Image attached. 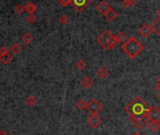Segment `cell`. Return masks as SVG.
I'll return each instance as SVG.
<instances>
[{"label": "cell", "mask_w": 160, "mask_h": 135, "mask_svg": "<svg viewBox=\"0 0 160 135\" xmlns=\"http://www.w3.org/2000/svg\"><path fill=\"white\" fill-rule=\"evenodd\" d=\"M150 109H151V106L149 105L140 96H137L126 105L124 110L129 116H141L147 115Z\"/></svg>", "instance_id": "cell-1"}, {"label": "cell", "mask_w": 160, "mask_h": 135, "mask_svg": "<svg viewBox=\"0 0 160 135\" xmlns=\"http://www.w3.org/2000/svg\"><path fill=\"white\" fill-rule=\"evenodd\" d=\"M122 50L130 58H135L143 50V45L135 37L128 38L122 45Z\"/></svg>", "instance_id": "cell-2"}, {"label": "cell", "mask_w": 160, "mask_h": 135, "mask_svg": "<svg viewBox=\"0 0 160 135\" xmlns=\"http://www.w3.org/2000/svg\"><path fill=\"white\" fill-rule=\"evenodd\" d=\"M129 121L133 124V125L137 129V130H141L144 128L148 122L150 121L148 116H129Z\"/></svg>", "instance_id": "cell-3"}, {"label": "cell", "mask_w": 160, "mask_h": 135, "mask_svg": "<svg viewBox=\"0 0 160 135\" xmlns=\"http://www.w3.org/2000/svg\"><path fill=\"white\" fill-rule=\"evenodd\" d=\"M111 36H112V33L109 30H105L101 34V35L97 38V42L101 45L104 49L109 50V48H108V40H109Z\"/></svg>", "instance_id": "cell-4"}, {"label": "cell", "mask_w": 160, "mask_h": 135, "mask_svg": "<svg viewBox=\"0 0 160 135\" xmlns=\"http://www.w3.org/2000/svg\"><path fill=\"white\" fill-rule=\"evenodd\" d=\"M102 108H103V105L99 102V101L95 99H92L91 100L89 101L87 110L91 112V115H97L98 112L102 110Z\"/></svg>", "instance_id": "cell-5"}, {"label": "cell", "mask_w": 160, "mask_h": 135, "mask_svg": "<svg viewBox=\"0 0 160 135\" xmlns=\"http://www.w3.org/2000/svg\"><path fill=\"white\" fill-rule=\"evenodd\" d=\"M91 1L92 0H72V6L78 12H82L91 3Z\"/></svg>", "instance_id": "cell-6"}, {"label": "cell", "mask_w": 160, "mask_h": 135, "mask_svg": "<svg viewBox=\"0 0 160 135\" xmlns=\"http://www.w3.org/2000/svg\"><path fill=\"white\" fill-rule=\"evenodd\" d=\"M87 121H88L89 125L91 128H93V129H97L101 125V124H102V122H103L102 118L98 115H91L88 117Z\"/></svg>", "instance_id": "cell-7"}, {"label": "cell", "mask_w": 160, "mask_h": 135, "mask_svg": "<svg viewBox=\"0 0 160 135\" xmlns=\"http://www.w3.org/2000/svg\"><path fill=\"white\" fill-rule=\"evenodd\" d=\"M147 116H148V117H149V119H150V120L160 122V109L157 108L156 106L151 107L150 111L148 112Z\"/></svg>", "instance_id": "cell-8"}, {"label": "cell", "mask_w": 160, "mask_h": 135, "mask_svg": "<svg viewBox=\"0 0 160 135\" xmlns=\"http://www.w3.org/2000/svg\"><path fill=\"white\" fill-rule=\"evenodd\" d=\"M97 11L99 13H101L102 15H105L106 13L108 12V10L111 9V6L106 2L105 1V0H103V1H101L98 5H97Z\"/></svg>", "instance_id": "cell-9"}, {"label": "cell", "mask_w": 160, "mask_h": 135, "mask_svg": "<svg viewBox=\"0 0 160 135\" xmlns=\"http://www.w3.org/2000/svg\"><path fill=\"white\" fill-rule=\"evenodd\" d=\"M152 32H153L152 27L147 25H143L140 29H138V33H140L143 38H148L152 34Z\"/></svg>", "instance_id": "cell-10"}, {"label": "cell", "mask_w": 160, "mask_h": 135, "mask_svg": "<svg viewBox=\"0 0 160 135\" xmlns=\"http://www.w3.org/2000/svg\"><path fill=\"white\" fill-rule=\"evenodd\" d=\"M152 30L156 34L157 36L160 37V18L155 19L153 22H152Z\"/></svg>", "instance_id": "cell-11"}, {"label": "cell", "mask_w": 160, "mask_h": 135, "mask_svg": "<svg viewBox=\"0 0 160 135\" xmlns=\"http://www.w3.org/2000/svg\"><path fill=\"white\" fill-rule=\"evenodd\" d=\"M96 75H97V77L100 79H105L108 75V71H106L105 67H100L99 69L96 71Z\"/></svg>", "instance_id": "cell-12"}, {"label": "cell", "mask_w": 160, "mask_h": 135, "mask_svg": "<svg viewBox=\"0 0 160 135\" xmlns=\"http://www.w3.org/2000/svg\"><path fill=\"white\" fill-rule=\"evenodd\" d=\"M147 127L149 129V130H151L152 132H155L160 127H159V122H156V121H153V120H150L147 124Z\"/></svg>", "instance_id": "cell-13"}, {"label": "cell", "mask_w": 160, "mask_h": 135, "mask_svg": "<svg viewBox=\"0 0 160 135\" xmlns=\"http://www.w3.org/2000/svg\"><path fill=\"white\" fill-rule=\"evenodd\" d=\"M12 54L10 53H8L4 55H0V61H1L4 65H8L12 62Z\"/></svg>", "instance_id": "cell-14"}, {"label": "cell", "mask_w": 160, "mask_h": 135, "mask_svg": "<svg viewBox=\"0 0 160 135\" xmlns=\"http://www.w3.org/2000/svg\"><path fill=\"white\" fill-rule=\"evenodd\" d=\"M105 17L106 18V20H108V21H109V22H113L117 17H118V13H117L116 11L111 8V9L108 10V12L105 15Z\"/></svg>", "instance_id": "cell-15"}, {"label": "cell", "mask_w": 160, "mask_h": 135, "mask_svg": "<svg viewBox=\"0 0 160 135\" xmlns=\"http://www.w3.org/2000/svg\"><path fill=\"white\" fill-rule=\"evenodd\" d=\"M36 9H37L36 5L32 2H27L25 5V10L27 11V12H28L29 14H33V12H35Z\"/></svg>", "instance_id": "cell-16"}, {"label": "cell", "mask_w": 160, "mask_h": 135, "mask_svg": "<svg viewBox=\"0 0 160 135\" xmlns=\"http://www.w3.org/2000/svg\"><path fill=\"white\" fill-rule=\"evenodd\" d=\"M10 52H12V54H20L21 53V51H22V46L18 43V42H15V43H13L12 46H10Z\"/></svg>", "instance_id": "cell-17"}, {"label": "cell", "mask_w": 160, "mask_h": 135, "mask_svg": "<svg viewBox=\"0 0 160 135\" xmlns=\"http://www.w3.org/2000/svg\"><path fill=\"white\" fill-rule=\"evenodd\" d=\"M81 85L85 88H90L92 85V80L90 77H84L81 80Z\"/></svg>", "instance_id": "cell-18"}, {"label": "cell", "mask_w": 160, "mask_h": 135, "mask_svg": "<svg viewBox=\"0 0 160 135\" xmlns=\"http://www.w3.org/2000/svg\"><path fill=\"white\" fill-rule=\"evenodd\" d=\"M33 40H34V38H33V36H32L30 33H26V34H24V36L22 37L23 42L25 44H27V45L33 41Z\"/></svg>", "instance_id": "cell-19"}, {"label": "cell", "mask_w": 160, "mask_h": 135, "mask_svg": "<svg viewBox=\"0 0 160 135\" xmlns=\"http://www.w3.org/2000/svg\"><path fill=\"white\" fill-rule=\"evenodd\" d=\"M76 105V108L79 111H84V110H86L87 107H88V103L84 99H79Z\"/></svg>", "instance_id": "cell-20"}, {"label": "cell", "mask_w": 160, "mask_h": 135, "mask_svg": "<svg viewBox=\"0 0 160 135\" xmlns=\"http://www.w3.org/2000/svg\"><path fill=\"white\" fill-rule=\"evenodd\" d=\"M37 99L34 97V96H30V97H28L27 99H26V103H27V105H28L29 107H33V106H35L36 104H37Z\"/></svg>", "instance_id": "cell-21"}, {"label": "cell", "mask_w": 160, "mask_h": 135, "mask_svg": "<svg viewBox=\"0 0 160 135\" xmlns=\"http://www.w3.org/2000/svg\"><path fill=\"white\" fill-rule=\"evenodd\" d=\"M117 44H118V40H117L115 35H113V34H112V36L110 37V39L108 40V48L109 49H113Z\"/></svg>", "instance_id": "cell-22"}, {"label": "cell", "mask_w": 160, "mask_h": 135, "mask_svg": "<svg viewBox=\"0 0 160 135\" xmlns=\"http://www.w3.org/2000/svg\"><path fill=\"white\" fill-rule=\"evenodd\" d=\"M115 37H116L117 40H118V42H122V41H123V40H126V35H125L123 32H122V31L117 33L116 35H115Z\"/></svg>", "instance_id": "cell-23"}, {"label": "cell", "mask_w": 160, "mask_h": 135, "mask_svg": "<svg viewBox=\"0 0 160 135\" xmlns=\"http://www.w3.org/2000/svg\"><path fill=\"white\" fill-rule=\"evenodd\" d=\"M76 68H77V69H78L79 71H82V70H84L85 68L87 67V63L85 62L83 59H79V60L76 62Z\"/></svg>", "instance_id": "cell-24"}, {"label": "cell", "mask_w": 160, "mask_h": 135, "mask_svg": "<svg viewBox=\"0 0 160 135\" xmlns=\"http://www.w3.org/2000/svg\"><path fill=\"white\" fill-rule=\"evenodd\" d=\"M14 11L17 13V14H21L23 13L25 11V6L21 5V4H17L15 7H14Z\"/></svg>", "instance_id": "cell-25"}, {"label": "cell", "mask_w": 160, "mask_h": 135, "mask_svg": "<svg viewBox=\"0 0 160 135\" xmlns=\"http://www.w3.org/2000/svg\"><path fill=\"white\" fill-rule=\"evenodd\" d=\"M59 22L61 25H66L67 22H69V18H68V16L66 15V14H61L60 16H59Z\"/></svg>", "instance_id": "cell-26"}, {"label": "cell", "mask_w": 160, "mask_h": 135, "mask_svg": "<svg viewBox=\"0 0 160 135\" xmlns=\"http://www.w3.org/2000/svg\"><path fill=\"white\" fill-rule=\"evenodd\" d=\"M27 22H29L30 25H32V24H34V22H36L37 18L34 14H29L27 18Z\"/></svg>", "instance_id": "cell-27"}, {"label": "cell", "mask_w": 160, "mask_h": 135, "mask_svg": "<svg viewBox=\"0 0 160 135\" xmlns=\"http://www.w3.org/2000/svg\"><path fill=\"white\" fill-rule=\"evenodd\" d=\"M58 2L62 7H67V6L72 5V0H58Z\"/></svg>", "instance_id": "cell-28"}, {"label": "cell", "mask_w": 160, "mask_h": 135, "mask_svg": "<svg viewBox=\"0 0 160 135\" xmlns=\"http://www.w3.org/2000/svg\"><path fill=\"white\" fill-rule=\"evenodd\" d=\"M8 53H9V50L7 47L2 46L1 48H0V55H4V54H6Z\"/></svg>", "instance_id": "cell-29"}, {"label": "cell", "mask_w": 160, "mask_h": 135, "mask_svg": "<svg viewBox=\"0 0 160 135\" xmlns=\"http://www.w3.org/2000/svg\"><path fill=\"white\" fill-rule=\"evenodd\" d=\"M122 4H123V8H125V9H128L130 6H132V5L130 4V2L128 1V0H123V1L122 2Z\"/></svg>", "instance_id": "cell-30"}, {"label": "cell", "mask_w": 160, "mask_h": 135, "mask_svg": "<svg viewBox=\"0 0 160 135\" xmlns=\"http://www.w3.org/2000/svg\"><path fill=\"white\" fill-rule=\"evenodd\" d=\"M155 89L158 91V93L160 92V83H157V84L155 85Z\"/></svg>", "instance_id": "cell-31"}, {"label": "cell", "mask_w": 160, "mask_h": 135, "mask_svg": "<svg viewBox=\"0 0 160 135\" xmlns=\"http://www.w3.org/2000/svg\"><path fill=\"white\" fill-rule=\"evenodd\" d=\"M128 1L130 2V4H131V5H134V4H136V3H137V0H128Z\"/></svg>", "instance_id": "cell-32"}, {"label": "cell", "mask_w": 160, "mask_h": 135, "mask_svg": "<svg viewBox=\"0 0 160 135\" xmlns=\"http://www.w3.org/2000/svg\"><path fill=\"white\" fill-rule=\"evenodd\" d=\"M132 135H141V133L138 132V131H135V132L132 133Z\"/></svg>", "instance_id": "cell-33"}, {"label": "cell", "mask_w": 160, "mask_h": 135, "mask_svg": "<svg viewBox=\"0 0 160 135\" xmlns=\"http://www.w3.org/2000/svg\"><path fill=\"white\" fill-rule=\"evenodd\" d=\"M0 135H8L5 131H3V130H1V131H0Z\"/></svg>", "instance_id": "cell-34"}, {"label": "cell", "mask_w": 160, "mask_h": 135, "mask_svg": "<svg viewBox=\"0 0 160 135\" xmlns=\"http://www.w3.org/2000/svg\"><path fill=\"white\" fill-rule=\"evenodd\" d=\"M157 15H158V18H160V9H159L158 11H157Z\"/></svg>", "instance_id": "cell-35"}, {"label": "cell", "mask_w": 160, "mask_h": 135, "mask_svg": "<svg viewBox=\"0 0 160 135\" xmlns=\"http://www.w3.org/2000/svg\"><path fill=\"white\" fill-rule=\"evenodd\" d=\"M157 83H160V76L157 78Z\"/></svg>", "instance_id": "cell-36"}, {"label": "cell", "mask_w": 160, "mask_h": 135, "mask_svg": "<svg viewBox=\"0 0 160 135\" xmlns=\"http://www.w3.org/2000/svg\"><path fill=\"white\" fill-rule=\"evenodd\" d=\"M158 98H159V99H160V92L158 93Z\"/></svg>", "instance_id": "cell-37"}, {"label": "cell", "mask_w": 160, "mask_h": 135, "mask_svg": "<svg viewBox=\"0 0 160 135\" xmlns=\"http://www.w3.org/2000/svg\"><path fill=\"white\" fill-rule=\"evenodd\" d=\"M159 127H160V122H159Z\"/></svg>", "instance_id": "cell-38"}, {"label": "cell", "mask_w": 160, "mask_h": 135, "mask_svg": "<svg viewBox=\"0 0 160 135\" xmlns=\"http://www.w3.org/2000/svg\"><path fill=\"white\" fill-rule=\"evenodd\" d=\"M147 135H149V134H147Z\"/></svg>", "instance_id": "cell-39"}]
</instances>
